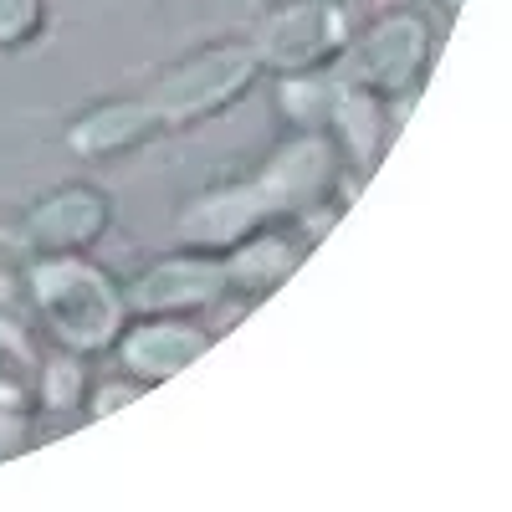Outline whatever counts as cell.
Masks as SVG:
<instances>
[{
  "mask_svg": "<svg viewBox=\"0 0 512 512\" xmlns=\"http://www.w3.org/2000/svg\"><path fill=\"white\" fill-rule=\"evenodd\" d=\"M420 62H425V26L415 16H384L359 41L349 72L364 88H400V82L420 72Z\"/></svg>",
  "mask_w": 512,
  "mask_h": 512,
  "instance_id": "obj_5",
  "label": "cell"
},
{
  "mask_svg": "<svg viewBox=\"0 0 512 512\" xmlns=\"http://www.w3.org/2000/svg\"><path fill=\"white\" fill-rule=\"evenodd\" d=\"M26 282H31L41 318L52 323V333L67 349H103L123 328V297L113 292V282L98 267L77 262L72 251H57L47 262H36Z\"/></svg>",
  "mask_w": 512,
  "mask_h": 512,
  "instance_id": "obj_1",
  "label": "cell"
},
{
  "mask_svg": "<svg viewBox=\"0 0 512 512\" xmlns=\"http://www.w3.org/2000/svg\"><path fill=\"white\" fill-rule=\"evenodd\" d=\"M77 384H82V374H77V369H72V364L62 359V364L52 369V384H47V400H52V405H72V400H77Z\"/></svg>",
  "mask_w": 512,
  "mask_h": 512,
  "instance_id": "obj_15",
  "label": "cell"
},
{
  "mask_svg": "<svg viewBox=\"0 0 512 512\" xmlns=\"http://www.w3.org/2000/svg\"><path fill=\"white\" fill-rule=\"evenodd\" d=\"M282 210V200L272 195V185L256 175L251 185H226V190H210V195H200L190 210H185V221H180V231L190 236V241H200V246H231V241H241L246 231H256L267 216H277Z\"/></svg>",
  "mask_w": 512,
  "mask_h": 512,
  "instance_id": "obj_3",
  "label": "cell"
},
{
  "mask_svg": "<svg viewBox=\"0 0 512 512\" xmlns=\"http://www.w3.org/2000/svg\"><path fill=\"white\" fill-rule=\"evenodd\" d=\"M221 287H226V272L216 262L175 256V262H164V267H149L134 282V292H128V303L139 313H185V308H205Z\"/></svg>",
  "mask_w": 512,
  "mask_h": 512,
  "instance_id": "obj_6",
  "label": "cell"
},
{
  "mask_svg": "<svg viewBox=\"0 0 512 512\" xmlns=\"http://www.w3.org/2000/svg\"><path fill=\"white\" fill-rule=\"evenodd\" d=\"M333 175H338L333 144L318 139V134L292 139V144L277 149V159L262 169V180L272 185V195L282 200V210H303V205L323 200V190L333 185Z\"/></svg>",
  "mask_w": 512,
  "mask_h": 512,
  "instance_id": "obj_8",
  "label": "cell"
},
{
  "mask_svg": "<svg viewBox=\"0 0 512 512\" xmlns=\"http://www.w3.org/2000/svg\"><path fill=\"white\" fill-rule=\"evenodd\" d=\"M36 26V0H0V41H21Z\"/></svg>",
  "mask_w": 512,
  "mask_h": 512,
  "instance_id": "obj_14",
  "label": "cell"
},
{
  "mask_svg": "<svg viewBox=\"0 0 512 512\" xmlns=\"http://www.w3.org/2000/svg\"><path fill=\"white\" fill-rule=\"evenodd\" d=\"M256 72V52L251 47H216V52H200L195 62H180L169 72L149 108L154 118H200L210 108H221L226 98H236Z\"/></svg>",
  "mask_w": 512,
  "mask_h": 512,
  "instance_id": "obj_2",
  "label": "cell"
},
{
  "mask_svg": "<svg viewBox=\"0 0 512 512\" xmlns=\"http://www.w3.org/2000/svg\"><path fill=\"white\" fill-rule=\"evenodd\" d=\"M297 256H303V246H292L287 236H251V241L231 256L226 282H236V287H246V292H267V287H277V282L297 267Z\"/></svg>",
  "mask_w": 512,
  "mask_h": 512,
  "instance_id": "obj_10",
  "label": "cell"
},
{
  "mask_svg": "<svg viewBox=\"0 0 512 512\" xmlns=\"http://www.w3.org/2000/svg\"><path fill=\"white\" fill-rule=\"evenodd\" d=\"M31 379V354L21 344V333L0 323V395H21Z\"/></svg>",
  "mask_w": 512,
  "mask_h": 512,
  "instance_id": "obj_12",
  "label": "cell"
},
{
  "mask_svg": "<svg viewBox=\"0 0 512 512\" xmlns=\"http://www.w3.org/2000/svg\"><path fill=\"white\" fill-rule=\"evenodd\" d=\"M108 226V200L98 190H62L52 200H41L26 221V241L47 246V251H72L98 241V231Z\"/></svg>",
  "mask_w": 512,
  "mask_h": 512,
  "instance_id": "obj_7",
  "label": "cell"
},
{
  "mask_svg": "<svg viewBox=\"0 0 512 512\" xmlns=\"http://www.w3.org/2000/svg\"><path fill=\"white\" fill-rule=\"evenodd\" d=\"M338 41H344V16L328 0H308V6L282 11L267 31H262V52L272 67L282 72H308L313 62H323Z\"/></svg>",
  "mask_w": 512,
  "mask_h": 512,
  "instance_id": "obj_4",
  "label": "cell"
},
{
  "mask_svg": "<svg viewBox=\"0 0 512 512\" xmlns=\"http://www.w3.org/2000/svg\"><path fill=\"white\" fill-rule=\"evenodd\" d=\"M210 349V338L190 323H144L123 338V364L144 379H169L185 364H195Z\"/></svg>",
  "mask_w": 512,
  "mask_h": 512,
  "instance_id": "obj_9",
  "label": "cell"
},
{
  "mask_svg": "<svg viewBox=\"0 0 512 512\" xmlns=\"http://www.w3.org/2000/svg\"><path fill=\"white\" fill-rule=\"evenodd\" d=\"M118 405H128V390H108V395H103V405H98V410H118Z\"/></svg>",
  "mask_w": 512,
  "mask_h": 512,
  "instance_id": "obj_16",
  "label": "cell"
},
{
  "mask_svg": "<svg viewBox=\"0 0 512 512\" xmlns=\"http://www.w3.org/2000/svg\"><path fill=\"white\" fill-rule=\"evenodd\" d=\"M149 123H154V108H149V103H113V108H98V113H88V118L72 128V149H82V154H113V149H123V144H134Z\"/></svg>",
  "mask_w": 512,
  "mask_h": 512,
  "instance_id": "obj_11",
  "label": "cell"
},
{
  "mask_svg": "<svg viewBox=\"0 0 512 512\" xmlns=\"http://www.w3.org/2000/svg\"><path fill=\"white\" fill-rule=\"evenodd\" d=\"M21 277H31V241L0 231V303H11Z\"/></svg>",
  "mask_w": 512,
  "mask_h": 512,
  "instance_id": "obj_13",
  "label": "cell"
}]
</instances>
